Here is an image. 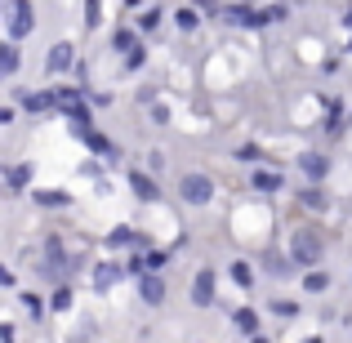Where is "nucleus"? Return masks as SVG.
<instances>
[{
	"label": "nucleus",
	"instance_id": "obj_18",
	"mask_svg": "<svg viewBox=\"0 0 352 343\" xmlns=\"http://www.w3.org/2000/svg\"><path fill=\"white\" fill-rule=\"evenodd\" d=\"M23 107L36 112V116H41V112H58V94H54V89H45V94H27Z\"/></svg>",
	"mask_w": 352,
	"mask_h": 343
},
{
	"label": "nucleus",
	"instance_id": "obj_27",
	"mask_svg": "<svg viewBox=\"0 0 352 343\" xmlns=\"http://www.w3.org/2000/svg\"><path fill=\"white\" fill-rule=\"evenodd\" d=\"M138 45V36L129 32V27H120V32H112V49H120V54H129Z\"/></svg>",
	"mask_w": 352,
	"mask_h": 343
},
{
	"label": "nucleus",
	"instance_id": "obj_42",
	"mask_svg": "<svg viewBox=\"0 0 352 343\" xmlns=\"http://www.w3.org/2000/svg\"><path fill=\"white\" fill-rule=\"evenodd\" d=\"M0 197H5V179H0Z\"/></svg>",
	"mask_w": 352,
	"mask_h": 343
},
{
	"label": "nucleus",
	"instance_id": "obj_44",
	"mask_svg": "<svg viewBox=\"0 0 352 343\" xmlns=\"http://www.w3.org/2000/svg\"><path fill=\"white\" fill-rule=\"evenodd\" d=\"M0 5H5V0H0Z\"/></svg>",
	"mask_w": 352,
	"mask_h": 343
},
{
	"label": "nucleus",
	"instance_id": "obj_23",
	"mask_svg": "<svg viewBox=\"0 0 352 343\" xmlns=\"http://www.w3.org/2000/svg\"><path fill=\"white\" fill-rule=\"evenodd\" d=\"M232 326L245 330V335H258V317H254L250 308H236V312H232Z\"/></svg>",
	"mask_w": 352,
	"mask_h": 343
},
{
	"label": "nucleus",
	"instance_id": "obj_1",
	"mask_svg": "<svg viewBox=\"0 0 352 343\" xmlns=\"http://www.w3.org/2000/svg\"><path fill=\"white\" fill-rule=\"evenodd\" d=\"M321 258H326V236H321V228H294L290 232V263L294 267H317Z\"/></svg>",
	"mask_w": 352,
	"mask_h": 343
},
{
	"label": "nucleus",
	"instance_id": "obj_21",
	"mask_svg": "<svg viewBox=\"0 0 352 343\" xmlns=\"http://www.w3.org/2000/svg\"><path fill=\"white\" fill-rule=\"evenodd\" d=\"M174 27H179V32H197V27H201V14L192 5H183L179 14H174Z\"/></svg>",
	"mask_w": 352,
	"mask_h": 343
},
{
	"label": "nucleus",
	"instance_id": "obj_43",
	"mask_svg": "<svg viewBox=\"0 0 352 343\" xmlns=\"http://www.w3.org/2000/svg\"><path fill=\"white\" fill-rule=\"evenodd\" d=\"M303 343H321V339H303Z\"/></svg>",
	"mask_w": 352,
	"mask_h": 343
},
{
	"label": "nucleus",
	"instance_id": "obj_11",
	"mask_svg": "<svg viewBox=\"0 0 352 343\" xmlns=\"http://www.w3.org/2000/svg\"><path fill=\"white\" fill-rule=\"evenodd\" d=\"M129 192H134L143 206H152V201H161V183L152 179L147 170H129Z\"/></svg>",
	"mask_w": 352,
	"mask_h": 343
},
{
	"label": "nucleus",
	"instance_id": "obj_2",
	"mask_svg": "<svg viewBox=\"0 0 352 343\" xmlns=\"http://www.w3.org/2000/svg\"><path fill=\"white\" fill-rule=\"evenodd\" d=\"M179 201L183 206H210L214 201V179L210 174H201V170H188V174H179Z\"/></svg>",
	"mask_w": 352,
	"mask_h": 343
},
{
	"label": "nucleus",
	"instance_id": "obj_40",
	"mask_svg": "<svg viewBox=\"0 0 352 343\" xmlns=\"http://www.w3.org/2000/svg\"><path fill=\"white\" fill-rule=\"evenodd\" d=\"M250 343H272V339H267V335H250Z\"/></svg>",
	"mask_w": 352,
	"mask_h": 343
},
{
	"label": "nucleus",
	"instance_id": "obj_37",
	"mask_svg": "<svg viewBox=\"0 0 352 343\" xmlns=\"http://www.w3.org/2000/svg\"><path fill=\"white\" fill-rule=\"evenodd\" d=\"M0 343H18V339H14V326H9V321H0Z\"/></svg>",
	"mask_w": 352,
	"mask_h": 343
},
{
	"label": "nucleus",
	"instance_id": "obj_16",
	"mask_svg": "<svg viewBox=\"0 0 352 343\" xmlns=\"http://www.w3.org/2000/svg\"><path fill=\"white\" fill-rule=\"evenodd\" d=\"M228 276H232L241 290H254V263H250V258H232V263H228Z\"/></svg>",
	"mask_w": 352,
	"mask_h": 343
},
{
	"label": "nucleus",
	"instance_id": "obj_41",
	"mask_svg": "<svg viewBox=\"0 0 352 343\" xmlns=\"http://www.w3.org/2000/svg\"><path fill=\"white\" fill-rule=\"evenodd\" d=\"M125 5H129V9H138V5H143V0H125Z\"/></svg>",
	"mask_w": 352,
	"mask_h": 343
},
{
	"label": "nucleus",
	"instance_id": "obj_36",
	"mask_svg": "<svg viewBox=\"0 0 352 343\" xmlns=\"http://www.w3.org/2000/svg\"><path fill=\"white\" fill-rule=\"evenodd\" d=\"M152 120H156V125H165V120H170V107H161V103H152Z\"/></svg>",
	"mask_w": 352,
	"mask_h": 343
},
{
	"label": "nucleus",
	"instance_id": "obj_28",
	"mask_svg": "<svg viewBox=\"0 0 352 343\" xmlns=\"http://www.w3.org/2000/svg\"><path fill=\"white\" fill-rule=\"evenodd\" d=\"M143 263H147V272H161L170 263V250H143Z\"/></svg>",
	"mask_w": 352,
	"mask_h": 343
},
{
	"label": "nucleus",
	"instance_id": "obj_19",
	"mask_svg": "<svg viewBox=\"0 0 352 343\" xmlns=\"http://www.w3.org/2000/svg\"><path fill=\"white\" fill-rule=\"evenodd\" d=\"M250 188L254 192H281V174L276 170H254L250 174Z\"/></svg>",
	"mask_w": 352,
	"mask_h": 343
},
{
	"label": "nucleus",
	"instance_id": "obj_38",
	"mask_svg": "<svg viewBox=\"0 0 352 343\" xmlns=\"http://www.w3.org/2000/svg\"><path fill=\"white\" fill-rule=\"evenodd\" d=\"M0 125H14V107H0Z\"/></svg>",
	"mask_w": 352,
	"mask_h": 343
},
{
	"label": "nucleus",
	"instance_id": "obj_5",
	"mask_svg": "<svg viewBox=\"0 0 352 343\" xmlns=\"http://www.w3.org/2000/svg\"><path fill=\"white\" fill-rule=\"evenodd\" d=\"M103 245L107 250H138V254H143V250H152V236H143V232H134L129 223H120L103 236Z\"/></svg>",
	"mask_w": 352,
	"mask_h": 343
},
{
	"label": "nucleus",
	"instance_id": "obj_33",
	"mask_svg": "<svg viewBox=\"0 0 352 343\" xmlns=\"http://www.w3.org/2000/svg\"><path fill=\"white\" fill-rule=\"evenodd\" d=\"M236 156H241V161H250V165H254V161H263V152H258V147H254V143H245V147H236Z\"/></svg>",
	"mask_w": 352,
	"mask_h": 343
},
{
	"label": "nucleus",
	"instance_id": "obj_34",
	"mask_svg": "<svg viewBox=\"0 0 352 343\" xmlns=\"http://www.w3.org/2000/svg\"><path fill=\"white\" fill-rule=\"evenodd\" d=\"M192 9H197V14H214L219 18V0H192Z\"/></svg>",
	"mask_w": 352,
	"mask_h": 343
},
{
	"label": "nucleus",
	"instance_id": "obj_4",
	"mask_svg": "<svg viewBox=\"0 0 352 343\" xmlns=\"http://www.w3.org/2000/svg\"><path fill=\"white\" fill-rule=\"evenodd\" d=\"M36 32V9L32 0H9V41H27V36Z\"/></svg>",
	"mask_w": 352,
	"mask_h": 343
},
{
	"label": "nucleus",
	"instance_id": "obj_26",
	"mask_svg": "<svg viewBox=\"0 0 352 343\" xmlns=\"http://www.w3.org/2000/svg\"><path fill=\"white\" fill-rule=\"evenodd\" d=\"M161 18H165L161 9H156V5H147L143 14H138V32H156V27H161Z\"/></svg>",
	"mask_w": 352,
	"mask_h": 343
},
{
	"label": "nucleus",
	"instance_id": "obj_24",
	"mask_svg": "<svg viewBox=\"0 0 352 343\" xmlns=\"http://www.w3.org/2000/svg\"><path fill=\"white\" fill-rule=\"evenodd\" d=\"M23 308H27V317H32V321H41L45 312H50V308H45V299H41V294H32V290H23Z\"/></svg>",
	"mask_w": 352,
	"mask_h": 343
},
{
	"label": "nucleus",
	"instance_id": "obj_22",
	"mask_svg": "<svg viewBox=\"0 0 352 343\" xmlns=\"http://www.w3.org/2000/svg\"><path fill=\"white\" fill-rule=\"evenodd\" d=\"M27 183H32V170H27V165H14V170L5 174V192H9V188H14V192H23Z\"/></svg>",
	"mask_w": 352,
	"mask_h": 343
},
{
	"label": "nucleus",
	"instance_id": "obj_15",
	"mask_svg": "<svg viewBox=\"0 0 352 343\" xmlns=\"http://www.w3.org/2000/svg\"><path fill=\"white\" fill-rule=\"evenodd\" d=\"M18 67H23V49L14 41H0V80L18 76Z\"/></svg>",
	"mask_w": 352,
	"mask_h": 343
},
{
	"label": "nucleus",
	"instance_id": "obj_13",
	"mask_svg": "<svg viewBox=\"0 0 352 343\" xmlns=\"http://www.w3.org/2000/svg\"><path fill=\"white\" fill-rule=\"evenodd\" d=\"M299 170H303V179H308V183H321L330 174V156L326 152H303L299 156Z\"/></svg>",
	"mask_w": 352,
	"mask_h": 343
},
{
	"label": "nucleus",
	"instance_id": "obj_32",
	"mask_svg": "<svg viewBox=\"0 0 352 343\" xmlns=\"http://www.w3.org/2000/svg\"><path fill=\"white\" fill-rule=\"evenodd\" d=\"M143 58H147V49H143V45H134V49L125 54V71H138V67H143Z\"/></svg>",
	"mask_w": 352,
	"mask_h": 343
},
{
	"label": "nucleus",
	"instance_id": "obj_31",
	"mask_svg": "<svg viewBox=\"0 0 352 343\" xmlns=\"http://www.w3.org/2000/svg\"><path fill=\"white\" fill-rule=\"evenodd\" d=\"M272 312L276 317H299V303L294 299H272Z\"/></svg>",
	"mask_w": 352,
	"mask_h": 343
},
{
	"label": "nucleus",
	"instance_id": "obj_39",
	"mask_svg": "<svg viewBox=\"0 0 352 343\" xmlns=\"http://www.w3.org/2000/svg\"><path fill=\"white\" fill-rule=\"evenodd\" d=\"M0 285H14V272H9L5 263H0Z\"/></svg>",
	"mask_w": 352,
	"mask_h": 343
},
{
	"label": "nucleus",
	"instance_id": "obj_12",
	"mask_svg": "<svg viewBox=\"0 0 352 343\" xmlns=\"http://www.w3.org/2000/svg\"><path fill=\"white\" fill-rule=\"evenodd\" d=\"M76 67V45L72 41H58L50 49V58H45V71H54V76H58V71H72Z\"/></svg>",
	"mask_w": 352,
	"mask_h": 343
},
{
	"label": "nucleus",
	"instance_id": "obj_20",
	"mask_svg": "<svg viewBox=\"0 0 352 343\" xmlns=\"http://www.w3.org/2000/svg\"><path fill=\"white\" fill-rule=\"evenodd\" d=\"M303 290H308V294L330 290V272H321V267H308V272H303Z\"/></svg>",
	"mask_w": 352,
	"mask_h": 343
},
{
	"label": "nucleus",
	"instance_id": "obj_30",
	"mask_svg": "<svg viewBox=\"0 0 352 343\" xmlns=\"http://www.w3.org/2000/svg\"><path fill=\"white\" fill-rule=\"evenodd\" d=\"M98 23H103V0H85V27L94 32Z\"/></svg>",
	"mask_w": 352,
	"mask_h": 343
},
{
	"label": "nucleus",
	"instance_id": "obj_35",
	"mask_svg": "<svg viewBox=\"0 0 352 343\" xmlns=\"http://www.w3.org/2000/svg\"><path fill=\"white\" fill-rule=\"evenodd\" d=\"M147 165H152V174L165 170V152H161V147H152V152H147Z\"/></svg>",
	"mask_w": 352,
	"mask_h": 343
},
{
	"label": "nucleus",
	"instance_id": "obj_29",
	"mask_svg": "<svg viewBox=\"0 0 352 343\" xmlns=\"http://www.w3.org/2000/svg\"><path fill=\"white\" fill-rule=\"evenodd\" d=\"M290 254H267V272H272V276H290Z\"/></svg>",
	"mask_w": 352,
	"mask_h": 343
},
{
	"label": "nucleus",
	"instance_id": "obj_3",
	"mask_svg": "<svg viewBox=\"0 0 352 343\" xmlns=\"http://www.w3.org/2000/svg\"><path fill=\"white\" fill-rule=\"evenodd\" d=\"M41 254H45V272L58 276V281L72 272V267H76V258H72L67 250H63V236H58V232H50V236L41 241Z\"/></svg>",
	"mask_w": 352,
	"mask_h": 343
},
{
	"label": "nucleus",
	"instance_id": "obj_7",
	"mask_svg": "<svg viewBox=\"0 0 352 343\" xmlns=\"http://www.w3.org/2000/svg\"><path fill=\"white\" fill-rule=\"evenodd\" d=\"M192 303L197 308H214L219 303V285H214V267H201L197 276H192Z\"/></svg>",
	"mask_w": 352,
	"mask_h": 343
},
{
	"label": "nucleus",
	"instance_id": "obj_25",
	"mask_svg": "<svg viewBox=\"0 0 352 343\" xmlns=\"http://www.w3.org/2000/svg\"><path fill=\"white\" fill-rule=\"evenodd\" d=\"M50 312H72V285H58L50 294Z\"/></svg>",
	"mask_w": 352,
	"mask_h": 343
},
{
	"label": "nucleus",
	"instance_id": "obj_6",
	"mask_svg": "<svg viewBox=\"0 0 352 343\" xmlns=\"http://www.w3.org/2000/svg\"><path fill=\"white\" fill-rule=\"evenodd\" d=\"M89 281H94V290H98V294H107L112 285L125 281V263H116V258H98L94 272H89Z\"/></svg>",
	"mask_w": 352,
	"mask_h": 343
},
{
	"label": "nucleus",
	"instance_id": "obj_10",
	"mask_svg": "<svg viewBox=\"0 0 352 343\" xmlns=\"http://www.w3.org/2000/svg\"><path fill=\"white\" fill-rule=\"evenodd\" d=\"M72 134H76V138H80V143H85L94 156H107V161H116V156H120V147H116L107 134H98L94 125H89V129H72Z\"/></svg>",
	"mask_w": 352,
	"mask_h": 343
},
{
	"label": "nucleus",
	"instance_id": "obj_9",
	"mask_svg": "<svg viewBox=\"0 0 352 343\" xmlns=\"http://www.w3.org/2000/svg\"><path fill=\"white\" fill-rule=\"evenodd\" d=\"M165 294H170V290H165V276L161 272H143V276H138V299H143L147 308H161Z\"/></svg>",
	"mask_w": 352,
	"mask_h": 343
},
{
	"label": "nucleus",
	"instance_id": "obj_14",
	"mask_svg": "<svg viewBox=\"0 0 352 343\" xmlns=\"http://www.w3.org/2000/svg\"><path fill=\"white\" fill-rule=\"evenodd\" d=\"M32 201H36L41 210H67V206H72V192H67V188H36Z\"/></svg>",
	"mask_w": 352,
	"mask_h": 343
},
{
	"label": "nucleus",
	"instance_id": "obj_8",
	"mask_svg": "<svg viewBox=\"0 0 352 343\" xmlns=\"http://www.w3.org/2000/svg\"><path fill=\"white\" fill-rule=\"evenodd\" d=\"M58 116L67 120L72 129H89V125H94V112H89L85 94H76V98H67V103H58Z\"/></svg>",
	"mask_w": 352,
	"mask_h": 343
},
{
	"label": "nucleus",
	"instance_id": "obj_17",
	"mask_svg": "<svg viewBox=\"0 0 352 343\" xmlns=\"http://www.w3.org/2000/svg\"><path fill=\"white\" fill-rule=\"evenodd\" d=\"M299 206H303V210H317V214H321V210H330V197L321 192V183H308V188L299 192Z\"/></svg>",
	"mask_w": 352,
	"mask_h": 343
}]
</instances>
